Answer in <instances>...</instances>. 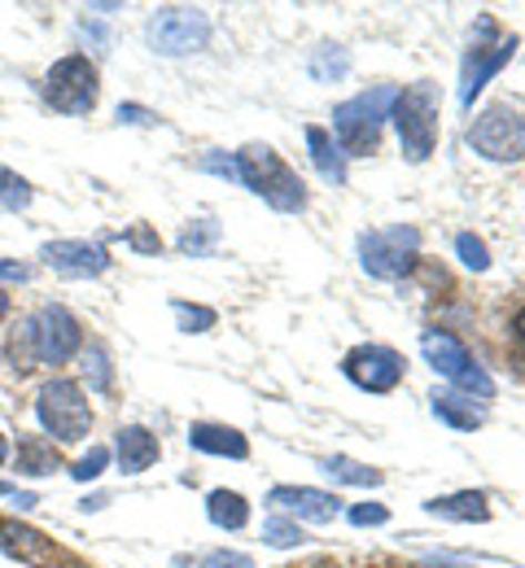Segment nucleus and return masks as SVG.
<instances>
[{
  "instance_id": "f257e3e1",
  "label": "nucleus",
  "mask_w": 525,
  "mask_h": 568,
  "mask_svg": "<svg viewBox=\"0 0 525 568\" xmlns=\"http://www.w3.org/2000/svg\"><path fill=\"white\" fill-rule=\"evenodd\" d=\"M236 175H241L245 189H254V193H259L267 206H276V211L294 214L306 206L302 180L276 158V149H267V144H245V149L236 153Z\"/></svg>"
},
{
  "instance_id": "f03ea898",
  "label": "nucleus",
  "mask_w": 525,
  "mask_h": 568,
  "mask_svg": "<svg viewBox=\"0 0 525 568\" xmlns=\"http://www.w3.org/2000/svg\"><path fill=\"white\" fill-rule=\"evenodd\" d=\"M390 119L398 128V144L412 162H425L438 141V88L434 83H412L407 92L394 97Z\"/></svg>"
},
{
  "instance_id": "7ed1b4c3",
  "label": "nucleus",
  "mask_w": 525,
  "mask_h": 568,
  "mask_svg": "<svg viewBox=\"0 0 525 568\" xmlns=\"http://www.w3.org/2000/svg\"><path fill=\"white\" fill-rule=\"evenodd\" d=\"M394 97H398V92H394L390 83H381V88H373V92H364V97L337 105V110H333L337 149L351 153V158L373 153L376 141H381V119H385V110L394 105Z\"/></svg>"
},
{
  "instance_id": "20e7f679",
  "label": "nucleus",
  "mask_w": 525,
  "mask_h": 568,
  "mask_svg": "<svg viewBox=\"0 0 525 568\" xmlns=\"http://www.w3.org/2000/svg\"><path fill=\"white\" fill-rule=\"evenodd\" d=\"M416 250H421V232L416 227H376V232H364L360 236V263L364 272L376 276V281H398L412 272L416 263Z\"/></svg>"
},
{
  "instance_id": "39448f33",
  "label": "nucleus",
  "mask_w": 525,
  "mask_h": 568,
  "mask_svg": "<svg viewBox=\"0 0 525 568\" xmlns=\"http://www.w3.org/2000/svg\"><path fill=\"white\" fill-rule=\"evenodd\" d=\"M36 416L44 433H53L58 442H79L92 428V407L75 381H49L36 398Z\"/></svg>"
},
{
  "instance_id": "423d86ee",
  "label": "nucleus",
  "mask_w": 525,
  "mask_h": 568,
  "mask_svg": "<svg viewBox=\"0 0 525 568\" xmlns=\"http://www.w3.org/2000/svg\"><path fill=\"white\" fill-rule=\"evenodd\" d=\"M468 144L491 162H517L525 153V119L508 105H486L468 128Z\"/></svg>"
},
{
  "instance_id": "0eeeda50",
  "label": "nucleus",
  "mask_w": 525,
  "mask_h": 568,
  "mask_svg": "<svg viewBox=\"0 0 525 568\" xmlns=\"http://www.w3.org/2000/svg\"><path fill=\"white\" fill-rule=\"evenodd\" d=\"M145 40L153 44V53H162V58H184V53L206 49L211 22L198 9H158L150 18V27H145Z\"/></svg>"
},
{
  "instance_id": "6e6552de",
  "label": "nucleus",
  "mask_w": 525,
  "mask_h": 568,
  "mask_svg": "<svg viewBox=\"0 0 525 568\" xmlns=\"http://www.w3.org/2000/svg\"><path fill=\"white\" fill-rule=\"evenodd\" d=\"M421 351H425L430 367H434L438 376H447V381H455L460 389H468V394H477V398H495V381L473 363V355H468L451 333H425V337H421Z\"/></svg>"
},
{
  "instance_id": "1a4fd4ad",
  "label": "nucleus",
  "mask_w": 525,
  "mask_h": 568,
  "mask_svg": "<svg viewBox=\"0 0 525 568\" xmlns=\"http://www.w3.org/2000/svg\"><path fill=\"white\" fill-rule=\"evenodd\" d=\"M27 346L40 363H67L83 346V333H79V320L67 306H44L36 320H27Z\"/></svg>"
},
{
  "instance_id": "9d476101",
  "label": "nucleus",
  "mask_w": 525,
  "mask_h": 568,
  "mask_svg": "<svg viewBox=\"0 0 525 568\" xmlns=\"http://www.w3.org/2000/svg\"><path fill=\"white\" fill-rule=\"evenodd\" d=\"M97 67L88 58H62L53 71L44 74V97L62 114H88L97 105Z\"/></svg>"
},
{
  "instance_id": "9b49d317",
  "label": "nucleus",
  "mask_w": 525,
  "mask_h": 568,
  "mask_svg": "<svg viewBox=\"0 0 525 568\" xmlns=\"http://www.w3.org/2000/svg\"><path fill=\"white\" fill-rule=\"evenodd\" d=\"M346 376L368 394H385L403 381V358L385 346H360L346 355Z\"/></svg>"
},
{
  "instance_id": "f8f14e48",
  "label": "nucleus",
  "mask_w": 525,
  "mask_h": 568,
  "mask_svg": "<svg viewBox=\"0 0 525 568\" xmlns=\"http://www.w3.org/2000/svg\"><path fill=\"white\" fill-rule=\"evenodd\" d=\"M40 258H44L53 272H62V276H101V272L110 267L105 250H101V245H88V241H49V245L40 250Z\"/></svg>"
},
{
  "instance_id": "ddd939ff",
  "label": "nucleus",
  "mask_w": 525,
  "mask_h": 568,
  "mask_svg": "<svg viewBox=\"0 0 525 568\" xmlns=\"http://www.w3.org/2000/svg\"><path fill=\"white\" fill-rule=\"evenodd\" d=\"M267 503H276L281 511H294L302 520H315V525H329L337 511H342V503L333 495H324V490H311V486H276Z\"/></svg>"
},
{
  "instance_id": "4468645a",
  "label": "nucleus",
  "mask_w": 525,
  "mask_h": 568,
  "mask_svg": "<svg viewBox=\"0 0 525 568\" xmlns=\"http://www.w3.org/2000/svg\"><path fill=\"white\" fill-rule=\"evenodd\" d=\"M0 551L13 556V560H22V565H36V568H49L53 560H58L53 542H49L44 534L18 525V520H0Z\"/></svg>"
},
{
  "instance_id": "2eb2a0df",
  "label": "nucleus",
  "mask_w": 525,
  "mask_h": 568,
  "mask_svg": "<svg viewBox=\"0 0 525 568\" xmlns=\"http://www.w3.org/2000/svg\"><path fill=\"white\" fill-rule=\"evenodd\" d=\"M517 53V36H508V40H499L491 53H482V49H473L468 53V62H464V83H460V105H473V97L486 88V79L499 71L508 58Z\"/></svg>"
},
{
  "instance_id": "dca6fc26",
  "label": "nucleus",
  "mask_w": 525,
  "mask_h": 568,
  "mask_svg": "<svg viewBox=\"0 0 525 568\" xmlns=\"http://www.w3.org/2000/svg\"><path fill=\"white\" fill-rule=\"evenodd\" d=\"M153 459H158V437H153L150 428H119V468L123 473H145Z\"/></svg>"
},
{
  "instance_id": "f3484780",
  "label": "nucleus",
  "mask_w": 525,
  "mask_h": 568,
  "mask_svg": "<svg viewBox=\"0 0 525 568\" xmlns=\"http://www.w3.org/2000/svg\"><path fill=\"white\" fill-rule=\"evenodd\" d=\"M189 446L206 450V455H228V459H245L250 455L245 437L228 425H193L189 428Z\"/></svg>"
},
{
  "instance_id": "a211bd4d",
  "label": "nucleus",
  "mask_w": 525,
  "mask_h": 568,
  "mask_svg": "<svg viewBox=\"0 0 525 568\" xmlns=\"http://www.w3.org/2000/svg\"><path fill=\"white\" fill-rule=\"evenodd\" d=\"M306 144H311L315 171H320L329 184H346V162H342V149L333 144V136L320 132V128H306Z\"/></svg>"
},
{
  "instance_id": "6ab92c4d",
  "label": "nucleus",
  "mask_w": 525,
  "mask_h": 568,
  "mask_svg": "<svg viewBox=\"0 0 525 568\" xmlns=\"http://www.w3.org/2000/svg\"><path fill=\"white\" fill-rule=\"evenodd\" d=\"M434 416L447 420L451 428H477L482 420H486L482 407H473V398L451 394V389H438V394H434Z\"/></svg>"
},
{
  "instance_id": "aec40b11",
  "label": "nucleus",
  "mask_w": 525,
  "mask_h": 568,
  "mask_svg": "<svg viewBox=\"0 0 525 568\" xmlns=\"http://www.w3.org/2000/svg\"><path fill=\"white\" fill-rule=\"evenodd\" d=\"M430 511L443 516V520H486V516H491L486 495H477V490H464V495H451V498H434Z\"/></svg>"
},
{
  "instance_id": "412c9836",
  "label": "nucleus",
  "mask_w": 525,
  "mask_h": 568,
  "mask_svg": "<svg viewBox=\"0 0 525 568\" xmlns=\"http://www.w3.org/2000/svg\"><path fill=\"white\" fill-rule=\"evenodd\" d=\"M53 468H58L53 442H44V437H22V442H18V473L44 477V473H53Z\"/></svg>"
},
{
  "instance_id": "4be33fe9",
  "label": "nucleus",
  "mask_w": 525,
  "mask_h": 568,
  "mask_svg": "<svg viewBox=\"0 0 525 568\" xmlns=\"http://www.w3.org/2000/svg\"><path fill=\"white\" fill-rule=\"evenodd\" d=\"M206 511H211V520L220 529H241L250 520V503L236 495V490H215V495L206 498Z\"/></svg>"
},
{
  "instance_id": "5701e85b",
  "label": "nucleus",
  "mask_w": 525,
  "mask_h": 568,
  "mask_svg": "<svg viewBox=\"0 0 525 568\" xmlns=\"http://www.w3.org/2000/svg\"><path fill=\"white\" fill-rule=\"evenodd\" d=\"M320 473L333 477V481H346V486H376V481H381L376 468H364V464H355V459H346V455H329V459L320 464Z\"/></svg>"
},
{
  "instance_id": "b1692460",
  "label": "nucleus",
  "mask_w": 525,
  "mask_h": 568,
  "mask_svg": "<svg viewBox=\"0 0 525 568\" xmlns=\"http://www.w3.org/2000/svg\"><path fill=\"white\" fill-rule=\"evenodd\" d=\"M346 71H351L346 49H333V44L315 49V58H311V79H315V83H333V79H342Z\"/></svg>"
},
{
  "instance_id": "393cba45",
  "label": "nucleus",
  "mask_w": 525,
  "mask_h": 568,
  "mask_svg": "<svg viewBox=\"0 0 525 568\" xmlns=\"http://www.w3.org/2000/svg\"><path fill=\"white\" fill-rule=\"evenodd\" d=\"M0 206L4 211H27L31 206V184L22 175L4 171V166H0Z\"/></svg>"
},
{
  "instance_id": "a878e982",
  "label": "nucleus",
  "mask_w": 525,
  "mask_h": 568,
  "mask_svg": "<svg viewBox=\"0 0 525 568\" xmlns=\"http://www.w3.org/2000/svg\"><path fill=\"white\" fill-rule=\"evenodd\" d=\"M83 376H88V389H110L114 372H110V355H105L101 346L83 351Z\"/></svg>"
},
{
  "instance_id": "bb28decb",
  "label": "nucleus",
  "mask_w": 525,
  "mask_h": 568,
  "mask_svg": "<svg viewBox=\"0 0 525 568\" xmlns=\"http://www.w3.org/2000/svg\"><path fill=\"white\" fill-rule=\"evenodd\" d=\"M455 254H460V263H464L468 272H486V267H491V254H486V245H482L473 232L455 236Z\"/></svg>"
},
{
  "instance_id": "cd10ccee",
  "label": "nucleus",
  "mask_w": 525,
  "mask_h": 568,
  "mask_svg": "<svg viewBox=\"0 0 525 568\" xmlns=\"http://www.w3.org/2000/svg\"><path fill=\"white\" fill-rule=\"evenodd\" d=\"M263 542H267V547H299L302 529L294 525V520L272 516V520H263Z\"/></svg>"
},
{
  "instance_id": "c85d7f7f",
  "label": "nucleus",
  "mask_w": 525,
  "mask_h": 568,
  "mask_svg": "<svg viewBox=\"0 0 525 568\" xmlns=\"http://www.w3.org/2000/svg\"><path fill=\"white\" fill-rule=\"evenodd\" d=\"M175 320H180V328H184V333H206V328L215 324V311H206V306H189V302H175Z\"/></svg>"
},
{
  "instance_id": "c756f323",
  "label": "nucleus",
  "mask_w": 525,
  "mask_h": 568,
  "mask_svg": "<svg viewBox=\"0 0 525 568\" xmlns=\"http://www.w3.org/2000/svg\"><path fill=\"white\" fill-rule=\"evenodd\" d=\"M105 464H110V450H105V446H92L75 468H71V477H75V481H92V477H101V473H105Z\"/></svg>"
},
{
  "instance_id": "7c9ffc66",
  "label": "nucleus",
  "mask_w": 525,
  "mask_h": 568,
  "mask_svg": "<svg viewBox=\"0 0 525 568\" xmlns=\"http://www.w3.org/2000/svg\"><path fill=\"white\" fill-rule=\"evenodd\" d=\"M211 241H215V223H202V227H189V232L180 236V250L198 258V254H206V250H211Z\"/></svg>"
},
{
  "instance_id": "2f4dec72",
  "label": "nucleus",
  "mask_w": 525,
  "mask_h": 568,
  "mask_svg": "<svg viewBox=\"0 0 525 568\" xmlns=\"http://www.w3.org/2000/svg\"><path fill=\"white\" fill-rule=\"evenodd\" d=\"M198 568H254V560L241 556V551H211Z\"/></svg>"
},
{
  "instance_id": "473e14b6",
  "label": "nucleus",
  "mask_w": 525,
  "mask_h": 568,
  "mask_svg": "<svg viewBox=\"0 0 525 568\" xmlns=\"http://www.w3.org/2000/svg\"><path fill=\"white\" fill-rule=\"evenodd\" d=\"M351 520L364 529V525H385L390 520V511L381 507V503H360V507H351Z\"/></svg>"
},
{
  "instance_id": "72a5a7b5",
  "label": "nucleus",
  "mask_w": 525,
  "mask_h": 568,
  "mask_svg": "<svg viewBox=\"0 0 525 568\" xmlns=\"http://www.w3.org/2000/svg\"><path fill=\"white\" fill-rule=\"evenodd\" d=\"M202 166H206V171H215V175H228V180H241V175H236V158H220V153H211Z\"/></svg>"
},
{
  "instance_id": "f704fd0d",
  "label": "nucleus",
  "mask_w": 525,
  "mask_h": 568,
  "mask_svg": "<svg viewBox=\"0 0 525 568\" xmlns=\"http://www.w3.org/2000/svg\"><path fill=\"white\" fill-rule=\"evenodd\" d=\"M0 281H31V267H22V263H4L0 258Z\"/></svg>"
},
{
  "instance_id": "c9c22d12",
  "label": "nucleus",
  "mask_w": 525,
  "mask_h": 568,
  "mask_svg": "<svg viewBox=\"0 0 525 568\" xmlns=\"http://www.w3.org/2000/svg\"><path fill=\"white\" fill-rule=\"evenodd\" d=\"M119 119H123V123H153V114L141 110V105H119Z\"/></svg>"
},
{
  "instance_id": "e433bc0d",
  "label": "nucleus",
  "mask_w": 525,
  "mask_h": 568,
  "mask_svg": "<svg viewBox=\"0 0 525 568\" xmlns=\"http://www.w3.org/2000/svg\"><path fill=\"white\" fill-rule=\"evenodd\" d=\"M132 245H137V250H145V254H153V250H158V236L145 232V227H137V232H132Z\"/></svg>"
},
{
  "instance_id": "4c0bfd02",
  "label": "nucleus",
  "mask_w": 525,
  "mask_h": 568,
  "mask_svg": "<svg viewBox=\"0 0 525 568\" xmlns=\"http://www.w3.org/2000/svg\"><path fill=\"white\" fill-rule=\"evenodd\" d=\"M4 315H9V293L0 288V320H4Z\"/></svg>"
},
{
  "instance_id": "58836bf2",
  "label": "nucleus",
  "mask_w": 525,
  "mask_h": 568,
  "mask_svg": "<svg viewBox=\"0 0 525 568\" xmlns=\"http://www.w3.org/2000/svg\"><path fill=\"white\" fill-rule=\"evenodd\" d=\"M517 337H522V342H525V311H522V315H517Z\"/></svg>"
},
{
  "instance_id": "ea45409f",
  "label": "nucleus",
  "mask_w": 525,
  "mask_h": 568,
  "mask_svg": "<svg viewBox=\"0 0 525 568\" xmlns=\"http://www.w3.org/2000/svg\"><path fill=\"white\" fill-rule=\"evenodd\" d=\"M0 495H13V486H9V481H0Z\"/></svg>"
},
{
  "instance_id": "a19ab883",
  "label": "nucleus",
  "mask_w": 525,
  "mask_h": 568,
  "mask_svg": "<svg viewBox=\"0 0 525 568\" xmlns=\"http://www.w3.org/2000/svg\"><path fill=\"white\" fill-rule=\"evenodd\" d=\"M4 455H9V446H4V437H0V464H4Z\"/></svg>"
}]
</instances>
